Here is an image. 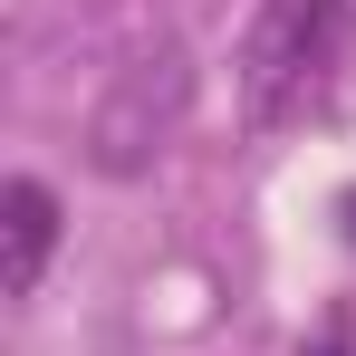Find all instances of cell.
Here are the masks:
<instances>
[{
    "label": "cell",
    "instance_id": "cell-4",
    "mask_svg": "<svg viewBox=\"0 0 356 356\" xmlns=\"http://www.w3.org/2000/svg\"><path fill=\"white\" fill-rule=\"evenodd\" d=\"M318 356H356V327H347V318H327V327H318Z\"/></svg>",
    "mask_w": 356,
    "mask_h": 356
},
{
    "label": "cell",
    "instance_id": "cell-3",
    "mask_svg": "<svg viewBox=\"0 0 356 356\" xmlns=\"http://www.w3.org/2000/svg\"><path fill=\"white\" fill-rule=\"evenodd\" d=\"M49 250H58V193L39 174H10V193H0V298H39Z\"/></svg>",
    "mask_w": 356,
    "mask_h": 356
},
{
    "label": "cell",
    "instance_id": "cell-1",
    "mask_svg": "<svg viewBox=\"0 0 356 356\" xmlns=\"http://www.w3.org/2000/svg\"><path fill=\"white\" fill-rule=\"evenodd\" d=\"M356 58V0H260L241 39V116L250 135H289L327 116Z\"/></svg>",
    "mask_w": 356,
    "mask_h": 356
},
{
    "label": "cell",
    "instance_id": "cell-5",
    "mask_svg": "<svg viewBox=\"0 0 356 356\" xmlns=\"http://www.w3.org/2000/svg\"><path fill=\"white\" fill-rule=\"evenodd\" d=\"M337 212H347V241H356V193H347V202H337Z\"/></svg>",
    "mask_w": 356,
    "mask_h": 356
},
{
    "label": "cell",
    "instance_id": "cell-2",
    "mask_svg": "<svg viewBox=\"0 0 356 356\" xmlns=\"http://www.w3.org/2000/svg\"><path fill=\"white\" fill-rule=\"evenodd\" d=\"M183 116H193V58H183V49H154V58L116 67V87H106L97 116H87V164L106 183L154 174V154L183 135Z\"/></svg>",
    "mask_w": 356,
    "mask_h": 356
}]
</instances>
